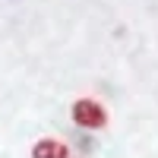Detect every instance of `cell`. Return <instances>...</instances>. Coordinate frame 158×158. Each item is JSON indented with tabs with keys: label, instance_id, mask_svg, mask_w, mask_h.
<instances>
[{
	"label": "cell",
	"instance_id": "6da1fadb",
	"mask_svg": "<svg viewBox=\"0 0 158 158\" xmlns=\"http://www.w3.org/2000/svg\"><path fill=\"white\" fill-rule=\"evenodd\" d=\"M73 120L79 127H85V130H101L108 123V111H104L98 101H92V98H79L73 104Z\"/></svg>",
	"mask_w": 158,
	"mask_h": 158
},
{
	"label": "cell",
	"instance_id": "7a4b0ae2",
	"mask_svg": "<svg viewBox=\"0 0 158 158\" xmlns=\"http://www.w3.org/2000/svg\"><path fill=\"white\" fill-rule=\"evenodd\" d=\"M32 155H35V158H67V146L57 142V139H41V142L35 146Z\"/></svg>",
	"mask_w": 158,
	"mask_h": 158
}]
</instances>
